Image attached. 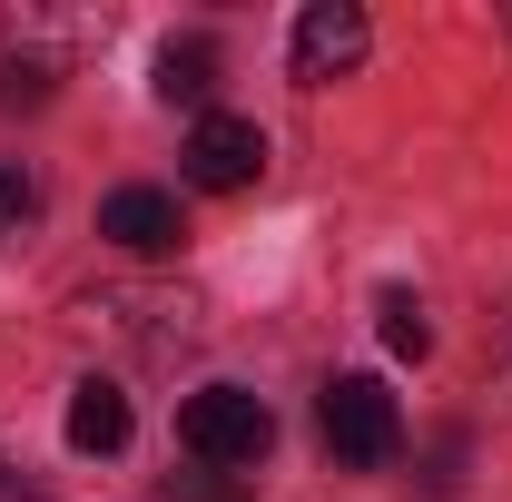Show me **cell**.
I'll return each instance as SVG.
<instances>
[{"label":"cell","mask_w":512,"mask_h":502,"mask_svg":"<svg viewBox=\"0 0 512 502\" xmlns=\"http://www.w3.org/2000/svg\"><path fill=\"white\" fill-rule=\"evenodd\" d=\"M178 443H188L197 463H217V473H247V463H266V443H276V414L256 404L247 384H207V394L178 404Z\"/></svg>","instance_id":"1"},{"label":"cell","mask_w":512,"mask_h":502,"mask_svg":"<svg viewBox=\"0 0 512 502\" xmlns=\"http://www.w3.org/2000/svg\"><path fill=\"white\" fill-rule=\"evenodd\" d=\"M325 424V453L345 463V473H384L394 453H404V414H394V394H384L375 375H335L316 404Z\"/></svg>","instance_id":"2"},{"label":"cell","mask_w":512,"mask_h":502,"mask_svg":"<svg viewBox=\"0 0 512 502\" xmlns=\"http://www.w3.org/2000/svg\"><path fill=\"white\" fill-rule=\"evenodd\" d=\"M266 178V128L256 119H197L188 128V188L207 197H237Z\"/></svg>","instance_id":"3"},{"label":"cell","mask_w":512,"mask_h":502,"mask_svg":"<svg viewBox=\"0 0 512 502\" xmlns=\"http://www.w3.org/2000/svg\"><path fill=\"white\" fill-rule=\"evenodd\" d=\"M365 40H375V30H365L355 0H316V10L296 20V79H306V89H335L345 69H365Z\"/></svg>","instance_id":"4"},{"label":"cell","mask_w":512,"mask_h":502,"mask_svg":"<svg viewBox=\"0 0 512 502\" xmlns=\"http://www.w3.org/2000/svg\"><path fill=\"white\" fill-rule=\"evenodd\" d=\"M99 237H109V247H128V256H168L188 227H178V197H168V188H109Z\"/></svg>","instance_id":"5"},{"label":"cell","mask_w":512,"mask_h":502,"mask_svg":"<svg viewBox=\"0 0 512 502\" xmlns=\"http://www.w3.org/2000/svg\"><path fill=\"white\" fill-rule=\"evenodd\" d=\"M69 443H79V453H119L128 443V394L109 375H89L79 394H69Z\"/></svg>","instance_id":"6"},{"label":"cell","mask_w":512,"mask_h":502,"mask_svg":"<svg viewBox=\"0 0 512 502\" xmlns=\"http://www.w3.org/2000/svg\"><path fill=\"white\" fill-rule=\"evenodd\" d=\"M168 109H197L207 89H217V40H168L158 50V79H148Z\"/></svg>","instance_id":"7"},{"label":"cell","mask_w":512,"mask_h":502,"mask_svg":"<svg viewBox=\"0 0 512 502\" xmlns=\"http://www.w3.org/2000/svg\"><path fill=\"white\" fill-rule=\"evenodd\" d=\"M384 345H394V355H414V365H424V355H434V325H424V306H414V296H404V286H384Z\"/></svg>","instance_id":"8"},{"label":"cell","mask_w":512,"mask_h":502,"mask_svg":"<svg viewBox=\"0 0 512 502\" xmlns=\"http://www.w3.org/2000/svg\"><path fill=\"white\" fill-rule=\"evenodd\" d=\"M30 207H40V188L20 178V158H0V237H20V227H30Z\"/></svg>","instance_id":"9"},{"label":"cell","mask_w":512,"mask_h":502,"mask_svg":"<svg viewBox=\"0 0 512 502\" xmlns=\"http://www.w3.org/2000/svg\"><path fill=\"white\" fill-rule=\"evenodd\" d=\"M158 502H237V493H217V483H158Z\"/></svg>","instance_id":"10"}]
</instances>
